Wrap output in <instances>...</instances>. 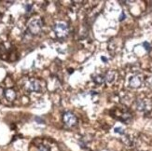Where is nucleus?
<instances>
[{"instance_id":"1","label":"nucleus","mask_w":152,"mask_h":151,"mask_svg":"<svg viewBox=\"0 0 152 151\" xmlns=\"http://www.w3.org/2000/svg\"><path fill=\"white\" fill-rule=\"evenodd\" d=\"M28 30L32 35H38L42 30V22L40 19H35L28 24Z\"/></svg>"},{"instance_id":"2","label":"nucleus","mask_w":152,"mask_h":151,"mask_svg":"<svg viewBox=\"0 0 152 151\" xmlns=\"http://www.w3.org/2000/svg\"><path fill=\"white\" fill-rule=\"evenodd\" d=\"M54 32L57 37L63 38L68 35V26L64 23H59L54 25Z\"/></svg>"},{"instance_id":"3","label":"nucleus","mask_w":152,"mask_h":151,"mask_svg":"<svg viewBox=\"0 0 152 151\" xmlns=\"http://www.w3.org/2000/svg\"><path fill=\"white\" fill-rule=\"evenodd\" d=\"M63 120H64V122L69 127H72L77 124V117L73 113H71V112L64 113L63 116Z\"/></svg>"},{"instance_id":"4","label":"nucleus","mask_w":152,"mask_h":151,"mask_svg":"<svg viewBox=\"0 0 152 151\" xmlns=\"http://www.w3.org/2000/svg\"><path fill=\"white\" fill-rule=\"evenodd\" d=\"M25 89L29 91H39L40 90V85L37 80H29L25 83Z\"/></svg>"},{"instance_id":"5","label":"nucleus","mask_w":152,"mask_h":151,"mask_svg":"<svg viewBox=\"0 0 152 151\" xmlns=\"http://www.w3.org/2000/svg\"><path fill=\"white\" fill-rule=\"evenodd\" d=\"M136 107L140 111H148L151 108V104L147 100H139L137 102Z\"/></svg>"},{"instance_id":"6","label":"nucleus","mask_w":152,"mask_h":151,"mask_svg":"<svg viewBox=\"0 0 152 151\" xmlns=\"http://www.w3.org/2000/svg\"><path fill=\"white\" fill-rule=\"evenodd\" d=\"M142 77L139 76H134L131 78L130 80V86L132 88H139L141 85H142Z\"/></svg>"},{"instance_id":"7","label":"nucleus","mask_w":152,"mask_h":151,"mask_svg":"<svg viewBox=\"0 0 152 151\" xmlns=\"http://www.w3.org/2000/svg\"><path fill=\"white\" fill-rule=\"evenodd\" d=\"M4 95L7 100L9 101H13L16 97V93L12 89H8L4 91Z\"/></svg>"},{"instance_id":"8","label":"nucleus","mask_w":152,"mask_h":151,"mask_svg":"<svg viewBox=\"0 0 152 151\" xmlns=\"http://www.w3.org/2000/svg\"><path fill=\"white\" fill-rule=\"evenodd\" d=\"M115 77H116V73L114 71H109L107 72V74L105 75L104 77V80L107 81V83H112L115 80Z\"/></svg>"},{"instance_id":"9","label":"nucleus","mask_w":152,"mask_h":151,"mask_svg":"<svg viewBox=\"0 0 152 151\" xmlns=\"http://www.w3.org/2000/svg\"><path fill=\"white\" fill-rule=\"evenodd\" d=\"M94 80L97 84H103L104 82V77H103L101 75H97L94 77Z\"/></svg>"},{"instance_id":"10","label":"nucleus","mask_w":152,"mask_h":151,"mask_svg":"<svg viewBox=\"0 0 152 151\" xmlns=\"http://www.w3.org/2000/svg\"><path fill=\"white\" fill-rule=\"evenodd\" d=\"M115 133L123 134V133H124V130H123L121 127H116V128H115Z\"/></svg>"},{"instance_id":"11","label":"nucleus","mask_w":152,"mask_h":151,"mask_svg":"<svg viewBox=\"0 0 152 151\" xmlns=\"http://www.w3.org/2000/svg\"><path fill=\"white\" fill-rule=\"evenodd\" d=\"M143 45H144L145 49H146L148 51H149V50H151V46H150V44H149L148 42H144V43H143Z\"/></svg>"},{"instance_id":"12","label":"nucleus","mask_w":152,"mask_h":151,"mask_svg":"<svg viewBox=\"0 0 152 151\" xmlns=\"http://www.w3.org/2000/svg\"><path fill=\"white\" fill-rule=\"evenodd\" d=\"M38 151H49V148L48 147H46L44 146H41L40 147H39Z\"/></svg>"},{"instance_id":"13","label":"nucleus","mask_w":152,"mask_h":151,"mask_svg":"<svg viewBox=\"0 0 152 151\" xmlns=\"http://www.w3.org/2000/svg\"><path fill=\"white\" fill-rule=\"evenodd\" d=\"M31 9H32V5H27V6H26V11L29 12V11H31Z\"/></svg>"},{"instance_id":"14","label":"nucleus","mask_w":152,"mask_h":151,"mask_svg":"<svg viewBox=\"0 0 152 151\" xmlns=\"http://www.w3.org/2000/svg\"><path fill=\"white\" fill-rule=\"evenodd\" d=\"M4 94V93H3V90L1 89V88H0V96H2Z\"/></svg>"},{"instance_id":"15","label":"nucleus","mask_w":152,"mask_h":151,"mask_svg":"<svg viewBox=\"0 0 152 151\" xmlns=\"http://www.w3.org/2000/svg\"><path fill=\"white\" fill-rule=\"evenodd\" d=\"M123 17H125V15H124V13H122V14H121V19H120V21H122V20L124 19Z\"/></svg>"}]
</instances>
